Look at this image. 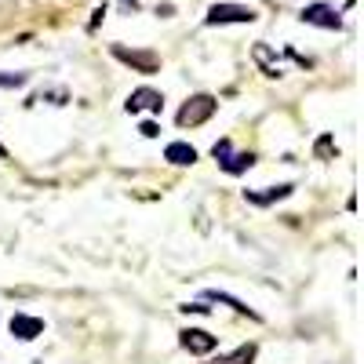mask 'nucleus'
<instances>
[{
    "mask_svg": "<svg viewBox=\"0 0 364 364\" xmlns=\"http://www.w3.org/2000/svg\"><path fill=\"white\" fill-rule=\"evenodd\" d=\"M219 113V99L215 95H193V99H186L182 102V109L175 113V124L178 128H197V124H204V120H211Z\"/></svg>",
    "mask_w": 364,
    "mask_h": 364,
    "instance_id": "obj_1",
    "label": "nucleus"
},
{
    "mask_svg": "<svg viewBox=\"0 0 364 364\" xmlns=\"http://www.w3.org/2000/svg\"><path fill=\"white\" fill-rule=\"evenodd\" d=\"M109 55L120 58L124 66H132L135 73L149 77V73H157L161 70V55L157 51H146V48H124V44H109Z\"/></svg>",
    "mask_w": 364,
    "mask_h": 364,
    "instance_id": "obj_2",
    "label": "nucleus"
},
{
    "mask_svg": "<svg viewBox=\"0 0 364 364\" xmlns=\"http://www.w3.org/2000/svg\"><path fill=\"white\" fill-rule=\"evenodd\" d=\"M255 18H259V15H255V8H248V4H211L208 15H204V26H233V22L248 26V22H255Z\"/></svg>",
    "mask_w": 364,
    "mask_h": 364,
    "instance_id": "obj_3",
    "label": "nucleus"
},
{
    "mask_svg": "<svg viewBox=\"0 0 364 364\" xmlns=\"http://www.w3.org/2000/svg\"><path fill=\"white\" fill-rule=\"evenodd\" d=\"M124 109L135 117V113H161L164 109V95L157 87H135L132 95H128V102H124Z\"/></svg>",
    "mask_w": 364,
    "mask_h": 364,
    "instance_id": "obj_4",
    "label": "nucleus"
},
{
    "mask_svg": "<svg viewBox=\"0 0 364 364\" xmlns=\"http://www.w3.org/2000/svg\"><path fill=\"white\" fill-rule=\"evenodd\" d=\"M299 18L306 26H317V29H343V15L331 4H306L299 11Z\"/></svg>",
    "mask_w": 364,
    "mask_h": 364,
    "instance_id": "obj_5",
    "label": "nucleus"
},
{
    "mask_svg": "<svg viewBox=\"0 0 364 364\" xmlns=\"http://www.w3.org/2000/svg\"><path fill=\"white\" fill-rule=\"evenodd\" d=\"M295 193L291 182H281V186H262V190H245V200L255 204V208H269V204H277V200H288Z\"/></svg>",
    "mask_w": 364,
    "mask_h": 364,
    "instance_id": "obj_6",
    "label": "nucleus"
},
{
    "mask_svg": "<svg viewBox=\"0 0 364 364\" xmlns=\"http://www.w3.org/2000/svg\"><path fill=\"white\" fill-rule=\"evenodd\" d=\"M178 343H182V350H190V353H197V357H204V353H211L219 346V339L211 336V331H204V328H186L178 336Z\"/></svg>",
    "mask_w": 364,
    "mask_h": 364,
    "instance_id": "obj_7",
    "label": "nucleus"
},
{
    "mask_svg": "<svg viewBox=\"0 0 364 364\" xmlns=\"http://www.w3.org/2000/svg\"><path fill=\"white\" fill-rule=\"evenodd\" d=\"M8 328H11V336L22 339V343H33L37 336H44V321L33 317V314H15Z\"/></svg>",
    "mask_w": 364,
    "mask_h": 364,
    "instance_id": "obj_8",
    "label": "nucleus"
},
{
    "mask_svg": "<svg viewBox=\"0 0 364 364\" xmlns=\"http://www.w3.org/2000/svg\"><path fill=\"white\" fill-rule=\"evenodd\" d=\"M164 161L175 164V168H186V164L197 161V149H193L190 142H168V146H164Z\"/></svg>",
    "mask_w": 364,
    "mask_h": 364,
    "instance_id": "obj_9",
    "label": "nucleus"
},
{
    "mask_svg": "<svg viewBox=\"0 0 364 364\" xmlns=\"http://www.w3.org/2000/svg\"><path fill=\"white\" fill-rule=\"evenodd\" d=\"M204 299H208V302H223V306H230V310H237V314H248L252 321H259V314H255L252 306H245L240 299H233V295H226V291H219V288H208Z\"/></svg>",
    "mask_w": 364,
    "mask_h": 364,
    "instance_id": "obj_10",
    "label": "nucleus"
},
{
    "mask_svg": "<svg viewBox=\"0 0 364 364\" xmlns=\"http://www.w3.org/2000/svg\"><path fill=\"white\" fill-rule=\"evenodd\" d=\"M219 168H223L226 175H245L248 168H255V154H230Z\"/></svg>",
    "mask_w": 364,
    "mask_h": 364,
    "instance_id": "obj_11",
    "label": "nucleus"
},
{
    "mask_svg": "<svg viewBox=\"0 0 364 364\" xmlns=\"http://www.w3.org/2000/svg\"><path fill=\"white\" fill-rule=\"evenodd\" d=\"M255 58H259V63H262L266 77H281V66L273 63V55H269V48H266V44H255Z\"/></svg>",
    "mask_w": 364,
    "mask_h": 364,
    "instance_id": "obj_12",
    "label": "nucleus"
},
{
    "mask_svg": "<svg viewBox=\"0 0 364 364\" xmlns=\"http://www.w3.org/2000/svg\"><path fill=\"white\" fill-rule=\"evenodd\" d=\"M255 360V343H245L233 357H226V364H252Z\"/></svg>",
    "mask_w": 364,
    "mask_h": 364,
    "instance_id": "obj_13",
    "label": "nucleus"
},
{
    "mask_svg": "<svg viewBox=\"0 0 364 364\" xmlns=\"http://www.w3.org/2000/svg\"><path fill=\"white\" fill-rule=\"evenodd\" d=\"M314 154H317L321 161H328L331 154H336V139H331V135H321V139H317V146H314Z\"/></svg>",
    "mask_w": 364,
    "mask_h": 364,
    "instance_id": "obj_14",
    "label": "nucleus"
},
{
    "mask_svg": "<svg viewBox=\"0 0 364 364\" xmlns=\"http://www.w3.org/2000/svg\"><path fill=\"white\" fill-rule=\"evenodd\" d=\"M29 84V73H4L0 70V87H26Z\"/></svg>",
    "mask_w": 364,
    "mask_h": 364,
    "instance_id": "obj_15",
    "label": "nucleus"
},
{
    "mask_svg": "<svg viewBox=\"0 0 364 364\" xmlns=\"http://www.w3.org/2000/svg\"><path fill=\"white\" fill-rule=\"evenodd\" d=\"M139 132H142V139H157L161 135V124H157V120H142Z\"/></svg>",
    "mask_w": 364,
    "mask_h": 364,
    "instance_id": "obj_16",
    "label": "nucleus"
},
{
    "mask_svg": "<svg viewBox=\"0 0 364 364\" xmlns=\"http://www.w3.org/2000/svg\"><path fill=\"white\" fill-rule=\"evenodd\" d=\"M182 314H211V306H204V302H186Z\"/></svg>",
    "mask_w": 364,
    "mask_h": 364,
    "instance_id": "obj_17",
    "label": "nucleus"
},
{
    "mask_svg": "<svg viewBox=\"0 0 364 364\" xmlns=\"http://www.w3.org/2000/svg\"><path fill=\"white\" fill-rule=\"evenodd\" d=\"M120 4H124L128 11H135V8H139V0H120Z\"/></svg>",
    "mask_w": 364,
    "mask_h": 364,
    "instance_id": "obj_18",
    "label": "nucleus"
},
{
    "mask_svg": "<svg viewBox=\"0 0 364 364\" xmlns=\"http://www.w3.org/2000/svg\"><path fill=\"white\" fill-rule=\"evenodd\" d=\"M0 157H8V149H4V146H0Z\"/></svg>",
    "mask_w": 364,
    "mask_h": 364,
    "instance_id": "obj_19",
    "label": "nucleus"
},
{
    "mask_svg": "<svg viewBox=\"0 0 364 364\" xmlns=\"http://www.w3.org/2000/svg\"><path fill=\"white\" fill-rule=\"evenodd\" d=\"M33 364H41V360H33Z\"/></svg>",
    "mask_w": 364,
    "mask_h": 364,
    "instance_id": "obj_20",
    "label": "nucleus"
}]
</instances>
